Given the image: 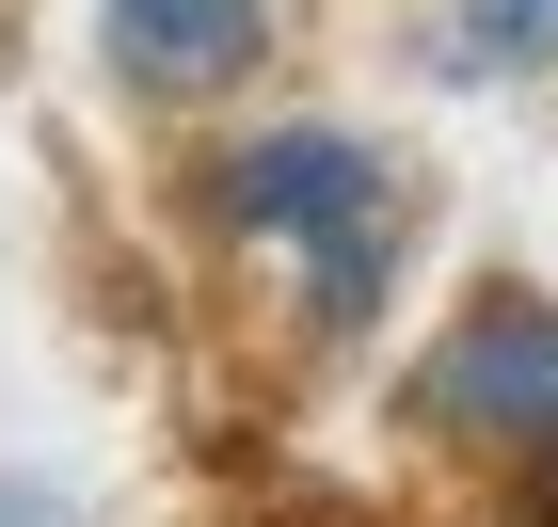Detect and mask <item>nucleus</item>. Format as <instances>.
Listing matches in <instances>:
<instances>
[{
    "label": "nucleus",
    "mask_w": 558,
    "mask_h": 527,
    "mask_svg": "<svg viewBox=\"0 0 558 527\" xmlns=\"http://www.w3.org/2000/svg\"><path fill=\"white\" fill-rule=\"evenodd\" d=\"M399 432L447 464H495L526 512H558V288L495 272L447 304V336L399 368Z\"/></svg>",
    "instance_id": "f03ea898"
},
{
    "label": "nucleus",
    "mask_w": 558,
    "mask_h": 527,
    "mask_svg": "<svg viewBox=\"0 0 558 527\" xmlns=\"http://www.w3.org/2000/svg\"><path fill=\"white\" fill-rule=\"evenodd\" d=\"M192 208H208V240H240V256L288 272L303 336H367L399 288V240H415V160L367 129H319V112H288V129H240L192 160Z\"/></svg>",
    "instance_id": "f257e3e1"
},
{
    "label": "nucleus",
    "mask_w": 558,
    "mask_h": 527,
    "mask_svg": "<svg viewBox=\"0 0 558 527\" xmlns=\"http://www.w3.org/2000/svg\"><path fill=\"white\" fill-rule=\"evenodd\" d=\"M415 64L430 81H558V0H430L415 16Z\"/></svg>",
    "instance_id": "20e7f679"
},
{
    "label": "nucleus",
    "mask_w": 558,
    "mask_h": 527,
    "mask_svg": "<svg viewBox=\"0 0 558 527\" xmlns=\"http://www.w3.org/2000/svg\"><path fill=\"white\" fill-rule=\"evenodd\" d=\"M0 527H64V495H48V480H0Z\"/></svg>",
    "instance_id": "39448f33"
},
{
    "label": "nucleus",
    "mask_w": 558,
    "mask_h": 527,
    "mask_svg": "<svg viewBox=\"0 0 558 527\" xmlns=\"http://www.w3.org/2000/svg\"><path fill=\"white\" fill-rule=\"evenodd\" d=\"M271 0H96V81L144 96V112H208L271 64Z\"/></svg>",
    "instance_id": "7ed1b4c3"
}]
</instances>
